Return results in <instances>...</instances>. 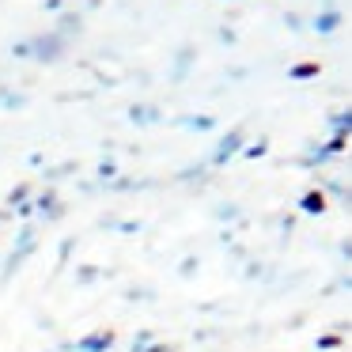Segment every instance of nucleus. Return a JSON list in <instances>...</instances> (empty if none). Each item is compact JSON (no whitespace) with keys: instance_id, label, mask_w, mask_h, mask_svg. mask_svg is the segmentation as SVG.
Returning a JSON list of instances; mask_svg holds the SVG:
<instances>
[{"instance_id":"f257e3e1","label":"nucleus","mask_w":352,"mask_h":352,"mask_svg":"<svg viewBox=\"0 0 352 352\" xmlns=\"http://www.w3.org/2000/svg\"><path fill=\"white\" fill-rule=\"evenodd\" d=\"M80 349H87V352H99V349H110V333H99V337H87V341H80Z\"/></svg>"},{"instance_id":"f03ea898","label":"nucleus","mask_w":352,"mask_h":352,"mask_svg":"<svg viewBox=\"0 0 352 352\" xmlns=\"http://www.w3.org/2000/svg\"><path fill=\"white\" fill-rule=\"evenodd\" d=\"M235 148H239V137H228V140L220 144V152H216V163H223L231 152H235Z\"/></svg>"},{"instance_id":"7ed1b4c3","label":"nucleus","mask_w":352,"mask_h":352,"mask_svg":"<svg viewBox=\"0 0 352 352\" xmlns=\"http://www.w3.org/2000/svg\"><path fill=\"white\" fill-rule=\"evenodd\" d=\"M337 23H341V16H337V12H326V16L318 19V31H333Z\"/></svg>"},{"instance_id":"20e7f679","label":"nucleus","mask_w":352,"mask_h":352,"mask_svg":"<svg viewBox=\"0 0 352 352\" xmlns=\"http://www.w3.org/2000/svg\"><path fill=\"white\" fill-rule=\"evenodd\" d=\"M303 208H307V212H322V193H307Z\"/></svg>"}]
</instances>
